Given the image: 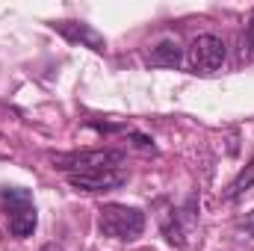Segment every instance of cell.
<instances>
[{"label": "cell", "instance_id": "cell-1", "mask_svg": "<svg viewBox=\"0 0 254 251\" xmlns=\"http://www.w3.org/2000/svg\"><path fill=\"white\" fill-rule=\"evenodd\" d=\"M98 228L110 240H136L145 231V213L127 204H104L98 210Z\"/></svg>", "mask_w": 254, "mask_h": 251}, {"label": "cell", "instance_id": "cell-2", "mask_svg": "<svg viewBox=\"0 0 254 251\" xmlns=\"http://www.w3.org/2000/svg\"><path fill=\"white\" fill-rule=\"evenodd\" d=\"M0 210L6 213L9 231L18 240H27L36 231V204H33L30 189H21V187L0 189Z\"/></svg>", "mask_w": 254, "mask_h": 251}, {"label": "cell", "instance_id": "cell-3", "mask_svg": "<svg viewBox=\"0 0 254 251\" xmlns=\"http://www.w3.org/2000/svg\"><path fill=\"white\" fill-rule=\"evenodd\" d=\"M184 63H187V68H190L192 74H204V77L216 74L225 65V42L219 36H210V33L192 39Z\"/></svg>", "mask_w": 254, "mask_h": 251}, {"label": "cell", "instance_id": "cell-4", "mask_svg": "<svg viewBox=\"0 0 254 251\" xmlns=\"http://www.w3.org/2000/svg\"><path fill=\"white\" fill-rule=\"evenodd\" d=\"M125 160L122 151H83V154H65L54 157V169L68 175H83V172H101V169H116Z\"/></svg>", "mask_w": 254, "mask_h": 251}, {"label": "cell", "instance_id": "cell-5", "mask_svg": "<svg viewBox=\"0 0 254 251\" xmlns=\"http://www.w3.org/2000/svg\"><path fill=\"white\" fill-rule=\"evenodd\" d=\"M127 181L125 172L119 169H101V172H83V175H68V184L80 192H107L119 189Z\"/></svg>", "mask_w": 254, "mask_h": 251}, {"label": "cell", "instance_id": "cell-6", "mask_svg": "<svg viewBox=\"0 0 254 251\" xmlns=\"http://www.w3.org/2000/svg\"><path fill=\"white\" fill-rule=\"evenodd\" d=\"M57 33H63L68 42H74V45H83V48H92V51H104L107 48V42H104V36L92 27V24H83V21H57V24H51Z\"/></svg>", "mask_w": 254, "mask_h": 251}, {"label": "cell", "instance_id": "cell-7", "mask_svg": "<svg viewBox=\"0 0 254 251\" xmlns=\"http://www.w3.org/2000/svg\"><path fill=\"white\" fill-rule=\"evenodd\" d=\"M148 63L151 65H163V68H178V65L184 63V54H181V48H178L175 42H160V45L151 51Z\"/></svg>", "mask_w": 254, "mask_h": 251}, {"label": "cell", "instance_id": "cell-8", "mask_svg": "<svg viewBox=\"0 0 254 251\" xmlns=\"http://www.w3.org/2000/svg\"><path fill=\"white\" fill-rule=\"evenodd\" d=\"M252 187H254V160L246 166V169H243V172H240V175H237V181L228 187L225 198H228V201H234V198H240L243 192H249Z\"/></svg>", "mask_w": 254, "mask_h": 251}, {"label": "cell", "instance_id": "cell-9", "mask_svg": "<svg viewBox=\"0 0 254 251\" xmlns=\"http://www.w3.org/2000/svg\"><path fill=\"white\" fill-rule=\"evenodd\" d=\"M243 228H246V234H249V237H254V210L243 219Z\"/></svg>", "mask_w": 254, "mask_h": 251}, {"label": "cell", "instance_id": "cell-10", "mask_svg": "<svg viewBox=\"0 0 254 251\" xmlns=\"http://www.w3.org/2000/svg\"><path fill=\"white\" fill-rule=\"evenodd\" d=\"M42 251H63L57 243H48V246H42Z\"/></svg>", "mask_w": 254, "mask_h": 251}, {"label": "cell", "instance_id": "cell-11", "mask_svg": "<svg viewBox=\"0 0 254 251\" xmlns=\"http://www.w3.org/2000/svg\"><path fill=\"white\" fill-rule=\"evenodd\" d=\"M249 42L254 45V18H252V24H249Z\"/></svg>", "mask_w": 254, "mask_h": 251}]
</instances>
